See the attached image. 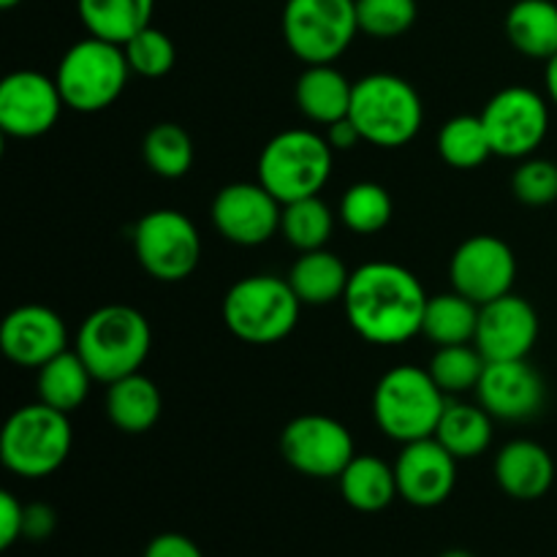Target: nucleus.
<instances>
[{"label": "nucleus", "instance_id": "obj_1", "mask_svg": "<svg viewBox=\"0 0 557 557\" xmlns=\"http://www.w3.org/2000/svg\"><path fill=\"white\" fill-rule=\"evenodd\" d=\"M343 308L362 341L373 346H403L422 335L428 294L419 277L403 264L368 261L351 272Z\"/></svg>", "mask_w": 557, "mask_h": 557}, {"label": "nucleus", "instance_id": "obj_2", "mask_svg": "<svg viewBox=\"0 0 557 557\" xmlns=\"http://www.w3.org/2000/svg\"><path fill=\"white\" fill-rule=\"evenodd\" d=\"M152 348L150 321L131 305H103L82 321L76 348L90 375L101 384H114L139 373Z\"/></svg>", "mask_w": 557, "mask_h": 557}, {"label": "nucleus", "instance_id": "obj_3", "mask_svg": "<svg viewBox=\"0 0 557 557\" xmlns=\"http://www.w3.org/2000/svg\"><path fill=\"white\" fill-rule=\"evenodd\" d=\"M449 397L428 368L400 364L381 375L373 392V417L381 433L397 444L433 438Z\"/></svg>", "mask_w": 557, "mask_h": 557}, {"label": "nucleus", "instance_id": "obj_4", "mask_svg": "<svg viewBox=\"0 0 557 557\" xmlns=\"http://www.w3.org/2000/svg\"><path fill=\"white\" fill-rule=\"evenodd\" d=\"M348 117L364 141L375 147H406L424 123V107L417 87L397 74H368L354 82Z\"/></svg>", "mask_w": 557, "mask_h": 557}, {"label": "nucleus", "instance_id": "obj_5", "mask_svg": "<svg viewBox=\"0 0 557 557\" xmlns=\"http://www.w3.org/2000/svg\"><path fill=\"white\" fill-rule=\"evenodd\" d=\"M71 444L69 413L38 400L9 417L0 433V460L22 479H47L69 460Z\"/></svg>", "mask_w": 557, "mask_h": 557}, {"label": "nucleus", "instance_id": "obj_6", "mask_svg": "<svg viewBox=\"0 0 557 557\" xmlns=\"http://www.w3.org/2000/svg\"><path fill=\"white\" fill-rule=\"evenodd\" d=\"M302 302L292 283L277 275H248L223 297V321L228 332L250 346L286 341L299 321Z\"/></svg>", "mask_w": 557, "mask_h": 557}, {"label": "nucleus", "instance_id": "obj_7", "mask_svg": "<svg viewBox=\"0 0 557 557\" xmlns=\"http://www.w3.org/2000/svg\"><path fill=\"white\" fill-rule=\"evenodd\" d=\"M128 74V60L120 44L87 36L65 49L54 71V82L65 107L82 114H96L123 96Z\"/></svg>", "mask_w": 557, "mask_h": 557}, {"label": "nucleus", "instance_id": "obj_8", "mask_svg": "<svg viewBox=\"0 0 557 557\" xmlns=\"http://www.w3.org/2000/svg\"><path fill=\"white\" fill-rule=\"evenodd\" d=\"M335 150L315 131L292 128L272 136L259 156V183L281 205L319 196L332 177Z\"/></svg>", "mask_w": 557, "mask_h": 557}, {"label": "nucleus", "instance_id": "obj_9", "mask_svg": "<svg viewBox=\"0 0 557 557\" xmlns=\"http://www.w3.org/2000/svg\"><path fill=\"white\" fill-rule=\"evenodd\" d=\"M281 25L305 65L335 63L359 33L357 0H286Z\"/></svg>", "mask_w": 557, "mask_h": 557}, {"label": "nucleus", "instance_id": "obj_10", "mask_svg": "<svg viewBox=\"0 0 557 557\" xmlns=\"http://www.w3.org/2000/svg\"><path fill=\"white\" fill-rule=\"evenodd\" d=\"M134 250L141 270L161 283H180L201 261V237L180 210H152L134 226Z\"/></svg>", "mask_w": 557, "mask_h": 557}, {"label": "nucleus", "instance_id": "obj_11", "mask_svg": "<svg viewBox=\"0 0 557 557\" xmlns=\"http://www.w3.org/2000/svg\"><path fill=\"white\" fill-rule=\"evenodd\" d=\"M487 128L493 156L531 158L544 145L549 131V103L531 87H504L479 114Z\"/></svg>", "mask_w": 557, "mask_h": 557}, {"label": "nucleus", "instance_id": "obj_12", "mask_svg": "<svg viewBox=\"0 0 557 557\" xmlns=\"http://www.w3.org/2000/svg\"><path fill=\"white\" fill-rule=\"evenodd\" d=\"M281 455L302 476L337 479L357 451L346 424L324 413H305L283 428Z\"/></svg>", "mask_w": 557, "mask_h": 557}, {"label": "nucleus", "instance_id": "obj_13", "mask_svg": "<svg viewBox=\"0 0 557 557\" xmlns=\"http://www.w3.org/2000/svg\"><path fill=\"white\" fill-rule=\"evenodd\" d=\"M517 277V259L509 245L493 234H473L457 245L449 261V281L455 292L487 305L511 294Z\"/></svg>", "mask_w": 557, "mask_h": 557}, {"label": "nucleus", "instance_id": "obj_14", "mask_svg": "<svg viewBox=\"0 0 557 557\" xmlns=\"http://www.w3.org/2000/svg\"><path fill=\"white\" fill-rule=\"evenodd\" d=\"M65 107L54 76L41 71H14L0 82V131L14 139L49 134Z\"/></svg>", "mask_w": 557, "mask_h": 557}, {"label": "nucleus", "instance_id": "obj_15", "mask_svg": "<svg viewBox=\"0 0 557 557\" xmlns=\"http://www.w3.org/2000/svg\"><path fill=\"white\" fill-rule=\"evenodd\" d=\"M210 215L223 239L256 248L281 232L283 205L261 183H232L218 190Z\"/></svg>", "mask_w": 557, "mask_h": 557}, {"label": "nucleus", "instance_id": "obj_16", "mask_svg": "<svg viewBox=\"0 0 557 557\" xmlns=\"http://www.w3.org/2000/svg\"><path fill=\"white\" fill-rule=\"evenodd\" d=\"M539 341V313L520 294H504L479 308L473 346L487 362L528 359Z\"/></svg>", "mask_w": 557, "mask_h": 557}, {"label": "nucleus", "instance_id": "obj_17", "mask_svg": "<svg viewBox=\"0 0 557 557\" xmlns=\"http://www.w3.org/2000/svg\"><path fill=\"white\" fill-rule=\"evenodd\" d=\"M476 395L479 406L493 419L525 422L536 417L547 403V384L528 359L487 362L479 379Z\"/></svg>", "mask_w": 557, "mask_h": 557}, {"label": "nucleus", "instance_id": "obj_18", "mask_svg": "<svg viewBox=\"0 0 557 557\" xmlns=\"http://www.w3.org/2000/svg\"><path fill=\"white\" fill-rule=\"evenodd\" d=\"M457 462L460 460H455L435 438L403 444L400 457L395 462L397 493L417 509L441 506L455 493Z\"/></svg>", "mask_w": 557, "mask_h": 557}, {"label": "nucleus", "instance_id": "obj_19", "mask_svg": "<svg viewBox=\"0 0 557 557\" xmlns=\"http://www.w3.org/2000/svg\"><path fill=\"white\" fill-rule=\"evenodd\" d=\"M69 332L63 319L44 305H22L0 326V348L20 368L38 370L65 351Z\"/></svg>", "mask_w": 557, "mask_h": 557}, {"label": "nucleus", "instance_id": "obj_20", "mask_svg": "<svg viewBox=\"0 0 557 557\" xmlns=\"http://www.w3.org/2000/svg\"><path fill=\"white\" fill-rule=\"evenodd\" d=\"M495 482L509 498L539 500L555 482V460L536 441H511L495 457Z\"/></svg>", "mask_w": 557, "mask_h": 557}, {"label": "nucleus", "instance_id": "obj_21", "mask_svg": "<svg viewBox=\"0 0 557 557\" xmlns=\"http://www.w3.org/2000/svg\"><path fill=\"white\" fill-rule=\"evenodd\" d=\"M354 96V82H348L332 63L305 65L294 87L297 109L319 125H332L348 117Z\"/></svg>", "mask_w": 557, "mask_h": 557}, {"label": "nucleus", "instance_id": "obj_22", "mask_svg": "<svg viewBox=\"0 0 557 557\" xmlns=\"http://www.w3.org/2000/svg\"><path fill=\"white\" fill-rule=\"evenodd\" d=\"M103 406H107L109 422H112L120 433L128 435H141L147 433V430L156 428V422L161 419L163 411V400L156 381L141 375V370L109 384L107 403H103Z\"/></svg>", "mask_w": 557, "mask_h": 557}, {"label": "nucleus", "instance_id": "obj_23", "mask_svg": "<svg viewBox=\"0 0 557 557\" xmlns=\"http://www.w3.org/2000/svg\"><path fill=\"white\" fill-rule=\"evenodd\" d=\"M341 495L351 509L375 515L392 506V500L400 498L397 493L395 466L384 462L373 455H357L346 466V471L337 476Z\"/></svg>", "mask_w": 557, "mask_h": 557}, {"label": "nucleus", "instance_id": "obj_24", "mask_svg": "<svg viewBox=\"0 0 557 557\" xmlns=\"http://www.w3.org/2000/svg\"><path fill=\"white\" fill-rule=\"evenodd\" d=\"M286 281L292 283L299 302L310 305V308H321V305H332L346 297L351 272L346 270L341 256L321 248L299 256Z\"/></svg>", "mask_w": 557, "mask_h": 557}, {"label": "nucleus", "instance_id": "obj_25", "mask_svg": "<svg viewBox=\"0 0 557 557\" xmlns=\"http://www.w3.org/2000/svg\"><path fill=\"white\" fill-rule=\"evenodd\" d=\"M156 0H76V14L87 36L123 47L128 38L152 25Z\"/></svg>", "mask_w": 557, "mask_h": 557}, {"label": "nucleus", "instance_id": "obj_26", "mask_svg": "<svg viewBox=\"0 0 557 557\" xmlns=\"http://www.w3.org/2000/svg\"><path fill=\"white\" fill-rule=\"evenodd\" d=\"M506 36L517 52L547 63L557 54V3L517 0L506 14Z\"/></svg>", "mask_w": 557, "mask_h": 557}, {"label": "nucleus", "instance_id": "obj_27", "mask_svg": "<svg viewBox=\"0 0 557 557\" xmlns=\"http://www.w3.org/2000/svg\"><path fill=\"white\" fill-rule=\"evenodd\" d=\"M433 438L455 460H473V457L484 455L493 444V417L482 406L449 400Z\"/></svg>", "mask_w": 557, "mask_h": 557}, {"label": "nucleus", "instance_id": "obj_28", "mask_svg": "<svg viewBox=\"0 0 557 557\" xmlns=\"http://www.w3.org/2000/svg\"><path fill=\"white\" fill-rule=\"evenodd\" d=\"M479 308L473 299L462 297L460 292H446L438 297H428L422 319V335L438 346H460V343H473L479 326Z\"/></svg>", "mask_w": 557, "mask_h": 557}, {"label": "nucleus", "instance_id": "obj_29", "mask_svg": "<svg viewBox=\"0 0 557 557\" xmlns=\"http://www.w3.org/2000/svg\"><path fill=\"white\" fill-rule=\"evenodd\" d=\"M92 381L96 379L90 375L87 364L82 362L79 354L65 348L63 354L49 359L44 368H38V400L63 413H74L90 395Z\"/></svg>", "mask_w": 557, "mask_h": 557}, {"label": "nucleus", "instance_id": "obj_30", "mask_svg": "<svg viewBox=\"0 0 557 557\" xmlns=\"http://www.w3.org/2000/svg\"><path fill=\"white\" fill-rule=\"evenodd\" d=\"M332 232H335V212L321 196H305L283 205L281 234L299 253L326 248Z\"/></svg>", "mask_w": 557, "mask_h": 557}, {"label": "nucleus", "instance_id": "obj_31", "mask_svg": "<svg viewBox=\"0 0 557 557\" xmlns=\"http://www.w3.org/2000/svg\"><path fill=\"white\" fill-rule=\"evenodd\" d=\"M141 156L147 169L163 180H180L194 166V139L188 131L177 123L152 125L141 141Z\"/></svg>", "mask_w": 557, "mask_h": 557}, {"label": "nucleus", "instance_id": "obj_32", "mask_svg": "<svg viewBox=\"0 0 557 557\" xmlns=\"http://www.w3.org/2000/svg\"><path fill=\"white\" fill-rule=\"evenodd\" d=\"M438 152L451 169H476L493 156L487 128L479 114H457L438 134Z\"/></svg>", "mask_w": 557, "mask_h": 557}, {"label": "nucleus", "instance_id": "obj_33", "mask_svg": "<svg viewBox=\"0 0 557 557\" xmlns=\"http://www.w3.org/2000/svg\"><path fill=\"white\" fill-rule=\"evenodd\" d=\"M341 221L354 234H379L389 226L395 215V201L389 190L379 183H354L341 199Z\"/></svg>", "mask_w": 557, "mask_h": 557}, {"label": "nucleus", "instance_id": "obj_34", "mask_svg": "<svg viewBox=\"0 0 557 557\" xmlns=\"http://www.w3.org/2000/svg\"><path fill=\"white\" fill-rule=\"evenodd\" d=\"M487 359L482 357L473 343H460V346H438L430 357L428 370L435 384L444 389L446 397L462 395L479 386Z\"/></svg>", "mask_w": 557, "mask_h": 557}, {"label": "nucleus", "instance_id": "obj_35", "mask_svg": "<svg viewBox=\"0 0 557 557\" xmlns=\"http://www.w3.org/2000/svg\"><path fill=\"white\" fill-rule=\"evenodd\" d=\"M125 60H128L131 74L145 76V79H161L177 63V49L174 41L158 27L147 25L134 38L123 44Z\"/></svg>", "mask_w": 557, "mask_h": 557}, {"label": "nucleus", "instance_id": "obj_36", "mask_svg": "<svg viewBox=\"0 0 557 557\" xmlns=\"http://www.w3.org/2000/svg\"><path fill=\"white\" fill-rule=\"evenodd\" d=\"M417 0H357L359 33L373 38H397L417 22Z\"/></svg>", "mask_w": 557, "mask_h": 557}, {"label": "nucleus", "instance_id": "obj_37", "mask_svg": "<svg viewBox=\"0 0 557 557\" xmlns=\"http://www.w3.org/2000/svg\"><path fill=\"white\" fill-rule=\"evenodd\" d=\"M511 190L528 207H547L557 199V163L547 158H522L511 174Z\"/></svg>", "mask_w": 557, "mask_h": 557}, {"label": "nucleus", "instance_id": "obj_38", "mask_svg": "<svg viewBox=\"0 0 557 557\" xmlns=\"http://www.w3.org/2000/svg\"><path fill=\"white\" fill-rule=\"evenodd\" d=\"M25 528V506L11 493H0V549L14 547Z\"/></svg>", "mask_w": 557, "mask_h": 557}, {"label": "nucleus", "instance_id": "obj_39", "mask_svg": "<svg viewBox=\"0 0 557 557\" xmlns=\"http://www.w3.org/2000/svg\"><path fill=\"white\" fill-rule=\"evenodd\" d=\"M58 528V515L49 504H27L25 506V528H22V539L27 542H47Z\"/></svg>", "mask_w": 557, "mask_h": 557}, {"label": "nucleus", "instance_id": "obj_40", "mask_svg": "<svg viewBox=\"0 0 557 557\" xmlns=\"http://www.w3.org/2000/svg\"><path fill=\"white\" fill-rule=\"evenodd\" d=\"M141 557H205L199 544L183 533H161L145 547Z\"/></svg>", "mask_w": 557, "mask_h": 557}, {"label": "nucleus", "instance_id": "obj_41", "mask_svg": "<svg viewBox=\"0 0 557 557\" xmlns=\"http://www.w3.org/2000/svg\"><path fill=\"white\" fill-rule=\"evenodd\" d=\"M326 141L332 145V150H354L357 145H362V134H359V128L354 125L351 117H343L337 120V123L326 125Z\"/></svg>", "mask_w": 557, "mask_h": 557}, {"label": "nucleus", "instance_id": "obj_42", "mask_svg": "<svg viewBox=\"0 0 557 557\" xmlns=\"http://www.w3.org/2000/svg\"><path fill=\"white\" fill-rule=\"evenodd\" d=\"M544 85H547V98L549 103L557 107V54L547 60V69H544Z\"/></svg>", "mask_w": 557, "mask_h": 557}, {"label": "nucleus", "instance_id": "obj_43", "mask_svg": "<svg viewBox=\"0 0 557 557\" xmlns=\"http://www.w3.org/2000/svg\"><path fill=\"white\" fill-rule=\"evenodd\" d=\"M438 557H473V555L468 553V549H446V553L438 555Z\"/></svg>", "mask_w": 557, "mask_h": 557}, {"label": "nucleus", "instance_id": "obj_44", "mask_svg": "<svg viewBox=\"0 0 557 557\" xmlns=\"http://www.w3.org/2000/svg\"><path fill=\"white\" fill-rule=\"evenodd\" d=\"M20 3H22V0H0V9L9 11V9H16Z\"/></svg>", "mask_w": 557, "mask_h": 557}]
</instances>
